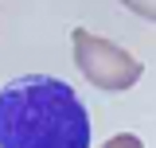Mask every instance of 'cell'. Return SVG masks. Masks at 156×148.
Listing matches in <instances>:
<instances>
[{
  "label": "cell",
  "mask_w": 156,
  "mask_h": 148,
  "mask_svg": "<svg viewBox=\"0 0 156 148\" xmlns=\"http://www.w3.org/2000/svg\"><path fill=\"white\" fill-rule=\"evenodd\" d=\"M0 148H90V113L62 78H12L0 90Z\"/></svg>",
  "instance_id": "obj_1"
},
{
  "label": "cell",
  "mask_w": 156,
  "mask_h": 148,
  "mask_svg": "<svg viewBox=\"0 0 156 148\" xmlns=\"http://www.w3.org/2000/svg\"><path fill=\"white\" fill-rule=\"evenodd\" d=\"M70 43H74L78 70L86 74V82L98 86V90H129V86H136V78L144 74V66H140L136 55H129L125 47H117V43L94 35L86 27H74L70 31Z\"/></svg>",
  "instance_id": "obj_2"
},
{
  "label": "cell",
  "mask_w": 156,
  "mask_h": 148,
  "mask_svg": "<svg viewBox=\"0 0 156 148\" xmlns=\"http://www.w3.org/2000/svg\"><path fill=\"white\" fill-rule=\"evenodd\" d=\"M101 148H144V144H140V136H133V132H117V136H109Z\"/></svg>",
  "instance_id": "obj_3"
}]
</instances>
